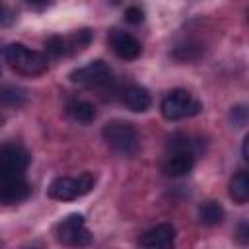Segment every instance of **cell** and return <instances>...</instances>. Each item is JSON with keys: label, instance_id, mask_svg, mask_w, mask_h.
I'll use <instances>...</instances> for the list:
<instances>
[{"label": "cell", "instance_id": "1", "mask_svg": "<svg viewBox=\"0 0 249 249\" xmlns=\"http://www.w3.org/2000/svg\"><path fill=\"white\" fill-rule=\"evenodd\" d=\"M4 58L10 62V66L23 74V76H39L47 70V56L27 49L21 43H10L4 49Z\"/></svg>", "mask_w": 249, "mask_h": 249}, {"label": "cell", "instance_id": "2", "mask_svg": "<svg viewBox=\"0 0 249 249\" xmlns=\"http://www.w3.org/2000/svg\"><path fill=\"white\" fill-rule=\"evenodd\" d=\"M103 140L107 146H111L115 152L123 156H130L138 150V134L136 128L126 121H109L103 130Z\"/></svg>", "mask_w": 249, "mask_h": 249}, {"label": "cell", "instance_id": "3", "mask_svg": "<svg viewBox=\"0 0 249 249\" xmlns=\"http://www.w3.org/2000/svg\"><path fill=\"white\" fill-rule=\"evenodd\" d=\"M95 185V177L91 173H80L78 177H56L47 193L54 200H74L88 195Z\"/></svg>", "mask_w": 249, "mask_h": 249}, {"label": "cell", "instance_id": "4", "mask_svg": "<svg viewBox=\"0 0 249 249\" xmlns=\"http://www.w3.org/2000/svg\"><path fill=\"white\" fill-rule=\"evenodd\" d=\"M27 163H29V154L23 146L19 144L0 146V183L23 177Z\"/></svg>", "mask_w": 249, "mask_h": 249}, {"label": "cell", "instance_id": "5", "mask_svg": "<svg viewBox=\"0 0 249 249\" xmlns=\"http://www.w3.org/2000/svg\"><path fill=\"white\" fill-rule=\"evenodd\" d=\"M200 111V103L193 99L187 89H173L161 101V115L167 121H179L185 117H193Z\"/></svg>", "mask_w": 249, "mask_h": 249}, {"label": "cell", "instance_id": "6", "mask_svg": "<svg viewBox=\"0 0 249 249\" xmlns=\"http://www.w3.org/2000/svg\"><path fill=\"white\" fill-rule=\"evenodd\" d=\"M70 82L86 88H107L113 82V72L103 60H91L86 66L72 70Z\"/></svg>", "mask_w": 249, "mask_h": 249}, {"label": "cell", "instance_id": "7", "mask_svg": "<svg viewBox=\"0 0 249 249\" xmlns=\"http://www.w3.org/2000/svg\"><path fill=\"white\" fill-rule=\"evenodd\" d=\"M54 237L64 245H86L91 241L82 214H70L60 220L54 226Z\"/></svg>", "mask_w": 249, "mask_h": 249}, {"label": "cell", "instance_id": "8", "mask_svg": "<svg viewBox=\"0 0 249 249\" xmlns=\"http://www.w3.org/2000/svg\"><path fill=\"white\" fill-rule=\"evenodd\" d=\"M113 53L123 58V60H134L136 56H140L142 53V47L140 43L126 31H121V29H111L109 37H107Z\"/></svg>", "mask_w": 249, "mask_h": 249}, {"label": "cell", "instance_id": "9", "mask_svg": "<svg viewBox=\"0 0 249 249\" xmlns=\"http://www.w3.org/2000/svg\"><path fill=\"white\" fill-rule=\"evenodd\" d=\"M195 167V152L191 150H175L163 163V173L167 177H183Z\"/></svg>", "mask_w": 249, "mask_h": 249}, {"label": "cell", "instance_id": "10", "mask_svg": "<svg viewBox=\"0 0 249 249\" xmlns=\"http://www.w3.org/2000/svg\"><path fill=\"white\" fill-rule=\"evenodd\" d=\"M173 241H175V228L171 224H158L156 228L148 230L140 237V245L142 247H150V249L171 247Z\"/></svg>", "mask_w": 249, "mask_h": 249}, {"label": "cell", "instance_id": "11", "mask_svg": "<svg viewBox=\"0 0 249 249\" xmlns=\"http://www.w3.org/2000/svg\"><path fill=\"white\" fill-rule=\"evenodd\" d=\"M29 193H31V187L27 185V181L23 177L10 179V181L0 183V202L2 204L21 202V200H25L29 196Z\"/></svg>", "mask_w": 249, "mask_h": 249}, {"label": "cell", "instance_id": "12", "mask_svg": "<svg viewBox=\"0 0 249 249\" xmlns=\"http://www.w3.org/2000/svg\"><path fill=\"white\" fill-rule=\"evenodd\" d=\"M123 103L130 111H134V113H144V111L150 109L152 97H150V93H148L146 88H140V86H134L132 84V86L124 88V91H123Z\"/></svg>", "mask_w": 249, "mask_h": 249}, {"label": "cell", "instance_id": "13", "mask_svg": "<svg viewBox=\"0 0 249 249\" xmlns=\"http://www.w3.org/2000/svg\"><path fill=\"white\" fill-rule=\"evenodd\" d=\"M66 113L72 121L76 123H82V124H89L95 121L97 113H95V107L86 101V99H72L66 103Z\"/></svg>", "mask_w": 249, "mask_h": 249}, {"label": "cell", "instance_id": "14", "mask_svg": "<svg viewBox=\"0 0 249 249\" xmlns=\"http://www.w3.org/2000/svg\"><path fill=\"white\" fill-rule=\"evenodd\" d=\"M230 196L237 204H245L249 200V173L247 171H237L230 179Z\"/></svg>", "mask_w": 249, "mask_h": 249}, {"label": "cell", "instance_id": "15", "mask_svg": "<svg viewBox=\"0 0 249 249\" xmlns=\"http://www.w3.org/2000/svg\"><path fill=\"white\" fill-rule=\"evenodd\" d=\"M27 101V91L19 86H0V105H8V107H19Z\"/></svg>", "mask_w": 249, "mask_h": 249}, {"label": "cell", "instance_id": "16", "mask_svg": "<svg viewBox=\"0 0 249 249\" xmlns=\"http://www.w3.org/2000/svg\"><path fill=\"white\" fill-rule=\"evenodd\" d=\"M198 218L204 226H218L224 220V208L214 200H206L198 208Z\"/></svg>", "mask_w": 249, "mask_h": 249}, {"label": "cell", "instance_id": "17", "mask_svg": "<svg viewBox=\"0 0 249 249\" xmlns=\"http://www.w3.org/2000/svg\"><path fill=\"white\" fill-rule=\"evenodd\" d=\"M91 31L89 29H80L76 33H72L70 37H66V53H80L84 51L89 43H91Z\"/></svg>", "mask_w": 249, "mask_h": 249}, {"label": "cell", "instance_id": "18", "mask_svg": "<svg viewBox=\"0 0 249 249\" xmlns=\"http://www.w3.org/2000/svg\"><path fill=\"white\" fill-rule=\"evenodd\" d=\"M45 47H47V53L53 54V56H58V54L66 53V41H64V37H60V35L49 37L47 43H45Z\"/></svg>", "mask_w": 249, "mask_h": 249}, {"label": "cell", "instance_id": "19", "mask_svg": "<svg viewBox=\"0 0 249 249\" xmlns=\"http://www.w3.org/2000/svg\"><path fill=\"white\" fill-rule=\"evenodd\" d=\"M124 19H126L128 23H140V21L144 19V12H142V8H138V6H130V8H126V12H124Z\"/></svg>", "mask_w": 249, "mask_h": 249}, {"label": "cell", "instance_id": "20", "mask_svg": "<svg viewBox=\"0 0 249 249\" xmlns=\"http://www.w3.org/2000/svg\"><path fill=\"white\" fill-rule=\"evenodd\" d=\"M231 121H233L235 126H243V124L247 123V109H245L243 105L235 107V109L231 111Z\"/></svg>", "mask_w": 249, "mask_h": 249}, {"label": "cell", "instance_id": "21", "mask_svg": "<svg viewBox=\"0 0 249 249\" xmlns=\"http://www.w3.org/2000/svg\"><path fill=\"white\" fill-rule=\"evenodd\" d=\"M239 241L241 243H247L249 241V226H247V222H243L239 226Z\"/></svg>", "mask_w": 249, "mask_h": 249}, {"label": "cell", "instance_id": "22", "mask_svg": "<svg viewBox=\"0 0 249 249\" xmlns=\"http://www.w3.org/2000/svg\"><path fill=\"white\" fill-rule=\"evenodd\" d=\"M247 146H249V136L243 138V148H241V154H243V160L247 161L249 160V152H247Z\"/></svg>", "mask_w": 249, "mask_h": 249}, {"label": "cell", "instance_id": "23", "mask_svg": "<svg viewBox=\"0 0 249 249\" xmlns=\"http://www.w3.org/2000/svg\"><path fill=\"white\" fill-rule=\"evenodd\" d=\"M2 123H4V119H2V117H0V126H2Z\"/></svg>", "mask_w": 249, "mask_h": 249}, {"label": "cell", "instance_id": "24", "mask_svg": "<svg viewBox=\"0 0 249 249\" xmlns=\"http://www.w3.org/2000/svg\"><path fill=\"white\" fill-rule=\"evenodd\" d=\"M29 2H43V0H29Z\"/></svg>", "mask_w": 249, "mask_h": 249}]
</instances>
